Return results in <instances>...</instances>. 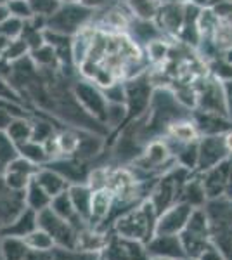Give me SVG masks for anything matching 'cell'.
I'll return each mask as SVG.
<instances>
[{"instance_id":"6da1fadb","label":"cell","mask_w":232,"mask_h":260,"mask_svg":"<svg viewBox=\"0 0 232 260\" xmlns=\"http://www.w3.org/2000/svg\"><path fill=\"white\" fill-rule=\"evenodd\" d=\"M156 219H158V213H156L153 203L146 198L141 203L120 213L109 231L116 233L118 236L126 238V240H134L146 245L156 234Z\"/></svg>"},{"instance_id":"7a4b0ae2","label":"cell","mask_w":232,"mask_h":260,"mask_svg":"<svg viewBox=\"0 0 232 260\" xmlns=\"http://www.w3.org/2000/svg\"><path fill=\"white\" fill-rule=\"evenodd\" d=\"M179 236L187 257L200 258L205 251L212 248L213 246L212 224H210V217L205 207L194 208L187 224L180 231Z\"/></svg>"},{"instance_id":"3957f363","label":"cell","mask_w":232,"mask_h":260,"mask_svg":"<svg viewBox=\"0 0 232 260\" xmlns=\"http://www.w3.org/2000/svg\"><path fill=\"white\" fill-rule=\"evenodd\" d=\"M205 208L212 224L213 246L225 260H232V200H212Z\"/></svg>"},{"instance_id":"277c9868","label":"cell","mask_w":232,"mask_h":260,"mask_svg":"<svg viewBox=\"0 0 232 260\" xmlns=\"http://www.w3.org/2000/svg\"><path fill=\"white\" fill-rule=\"evenodd\" d=\"M94 9L82 6L80 2L77 4H61L52 14L45 19V28L62 35L75 37L78 31L88 24V21L94 18Z\"/></svg>"},{"instance_id":"5b68a950","label":"cell","mask_w":232,"mask_h":260,"mask_svg":"<svg viewBox=\"0 0 232 260\" xmlns=\"http://www.w3.org/2000/svg\"><path fill=\"white\" fill-rule=\"evenodd\" d=\"M151 98H153V87H151V82L146 75H137V77L130 78L128 82H125L126 118H125V123L121 125V128H123L125 125L132 123L134 120L146 115L147 110H149ZM120 130H118V132H120Z\"/></svg>"},{"instance_id":"8992f818","label":"cell","mask_w":232,"mask_h":260,"mask_svg":"<svg viewBox=\"0 0 232 260\" xmlns=\"http://www.w3.org/2000/svg\"><path fill=\"white\" fill-rule=\"evenodd\" d=\"M73 94L77 98L78 104L85 110V113L92 116L94 120L106 125L108 120V99L104 95V90L92 80H77L73 83ZM108 127V125H106Z\"/></svg>"},{"instance_id":"52a82bcc","label":"cell","mask_w":232,"mask_h":260,"mask_svg":"<svg viewBox=\"0 0 232 260\" xmlns=\"http://www.w3.org/2000/svg\"><path fill=\"white\" fill-rule=\"evenodd\" d=\"M39 228L52 236L56 248H77L78 241V228L70 224L62 217H59L52 208H45V210L39 212Z\"/></svg>"},{"instance_id":"ba28073f","label":"cell","mask_w":232,"mask_h":260,"mask_svg":"<svg viewBox=\"0 0 232 260\" xmlns=\"http://www.w3.org/2000/svg\"><path fill=\"white\" fill-rule=\"evenodd\" d=\"M232 154L227 149L225 137L220 136H201L197 141V163L194 174H203V172L213 169L215 165L225 161Z\"/></svg>"},{"instance_id":"9c48e42d","label":"cell","mask_w":232,"mask_h":260,"mask_svg":"<svg viewBox=\"0 0 232 260\" xmlns=\"http://www.w3.org/2000/svg\"><path fill=\"white\" fill-rule=\"evenodd\" d=\"M103 260H151L144 243L126 240L109 231L108 241L101 251Z\"/></svg>"},{"instance_id":"30bf717a","label":"cell","mask_w":232,"mask_h":260,"mask_svg":"<svg viewBox=\"0 0 232 260\" xmlns=\"http://www.w3.org/2000/svg\"><path fill=\"white\" fill-rule=\"evenodd\" d=\"M196 110L229 116V113H227L225 94H223V85L218 78L213 77V75L205 78L203 83L196 89Z\"/></svg>"},{"instance_id":"8fae6325","label":"cell","mask_w":232,"mask_h":260,"mask_svg":"<svg viewBox=\"0 0 232 260\" xmlns=\"http://www.w3.org/2000/svg\"><path fill=\"white\" fill-rule=\"evenodd\" d=\"M194 210L185 201H179V203L172 205L161 212L156 219V234H180V231L185 228L189 217Z\"/></svg>"},{"instance_id":"7c38bea8","label":"cell","mask_w":232,"mask_h":260,"mask_svg":"<svg viewBox=\"0 0 232 260\" xmlns=\"http://www.w3.org/2000/svg\"><path fill=\"white\" fill-rule=\"evenodd\" d=\"M39 169H40L39 165L28 161L26 158H23V156H18L6 165V170H4V174H2L4 182H6V186L12 191L24 192L29 180L35 177Z\"/></svg>"},{"instance_id":"4fadbf2b","label":"cell","mask_w":232,"mask_h":260,"mask_svg":"<svg viewBox=\"0 0 232 260\" xmlns=\"http://www.w3.org/2000/svg\"><path fill=\"white\" fill-rule=\"evenodd\" d=\"M200 175L201 180H203V187L208 201L225 198L230 179V158H227L225 161L218 163L213 169L206 170Z\"/></svg>"},{"instance_id":"5bb4252c","label":"cell","mask_w":232,"mask_h":260,"mask_svg":"<svg viewBox=\"0 0 232 260\" xmlns=\"http://www.w3.org/2000/svg\"><path fill=\"white\" fill-rule=\"evenodd\" d=\"M146 248L151 258L159 257L170 260H182L184 257H187L179 234H154L146 243Z\"/></svg>"},{"instance_id":"9a60e30c","label":"cell","mask_w":232,"mask_h":260,"mask_svg":"<svg viewBox=\"0 0 232 260\" xmlns=\"http://www.w3.org/2000/svg\"><path fill=\"white\" fill-rule=\"evenodd\" d=\"M191 120L197 128V134L201 136H220L232 130V120L229 116L218 115V113H208L201 110H194L191 113Z\"/></svg>"},{"instance_id":"2e32d148","label":"cell","mask_w":232,"mask_h":260,"mask_svg":"<svg viewBox=\"0 0 232 260\" xmlns=\"http://www.w3.org/2000/svg\"><path fill=\"white\" fill-rule=\"evenodd\" d=\"M184 18H185V2H170V4H161L154 21L161 28L163 33L177 37L184 26Z\"/></svg>"},{"instance_id":"e0dca14e","label":"cell","mask_w":232,"mask_h":260,"mask_svg":"<svg viewBox=\"0 0 232 260\" xmlns=\"http://www.w3.org/2000/svg\"><path fill=\"white\" fill-rule=\"evenodd\" d=\"M24 192L12 191L6 186L4 177L0 175V224L7 225L24 210Z\"/></svg>"},{"instance_id":"ac0fdd59","label":"cell","mask_w":232,"mask_h":260,"mask_svg":"<svg viewBox=\"0 0 232 260\" xmlns=\"http://www.w3.org/2000/svg\"><path fill=\"white\" fill-rule=\"evenodd\" d=\"M39 228V213L31 208L24 207V210L16 217L14 220H11L7 225L2 228V236H18V238H26L29 233H33Z\"/></svg>"},{"instance_id":"d6986e66","label":"cell","mask_w":232,"mask_h":260,"mask_svg":"<svg viewBox=\"0 0 232 260\" xmlns=\"http://www.w3.org/2000/svg\"><path fill=\"white\" fill-rule=\"evenodd\" d=\"M35 180L40 184L42 187H44L45 191H47V194L50 196V198H54V196L68 191L70 186H71L68 180L62 177L57 170L50 169V167H47V165L40 167L39 172L35 174Z\"/></svg>"},{"instance_id":"ffe728a7","label":"cell","mask_w":232,"mask_h":260,"mask_svg":"<svg viewBox=\"0 0 232 260\" xmlns=\"http://www.w3.org/2000/svg\"><path fill=\"white\" fill-rule=\"evenodd\" d=\"M130 31H132V39L141 42V44H153L156 40H161L164 33L161 31V28L156 24V21H146V19H137L132 16L128 26Z\"/></svg>"},{"instance_id":"44dd1931","label":"cell","mask_w":232,"mask_h":260,"mask_svg":"<svg viewBox=\"0 0 232 260\" xmlns=\"http://www.w3.org/2000/svg\"><path fill=\"white\" fill-rule=\"evenodd\" d=\"M70 198L73 201V207L75 210L80 217H82V220L88 224V220H90V205H92V189L88 184H73V186H70Z\"/></svg>"},{"instance_id":"7402d4cb","label":"cell","mask_w":232,"mask_h":260,"mask_svg":"<svg viewBox=\"0 0 232 260\" xmlns=\"http://www.w3.org/2000/svg\"><path fill=\"white\" fill-rule=\"evenodd\" d=\"M50 208H52L59 217H62V219L68 220L70 224H73L75 228L82 229L83 225H87L85 222L82 220V217L77 213V210H75L73 201L70 198V191H64V192H61V194L54 196L52 203H50Z\"/></svg>"},{"instance_id":"603a6c76","label":"cell","mask_w":232,"mask_h":260,"mask_svg":"<svg viewBox=\"0 0 232 260\" xmlns=\"http://www.w3.org/2000/svg\"><path fill=\"white\" fill-rule=\"evenodd\" d=\"M29 251L24 238L0 236V258L2 260H24Z\"/></svg>"},{"instance_id":"cb8c5ba5","label":"cell","mask_w":232,"mask_h":260,"mask_svg":"<svg viewBox=\"0 0 232 260\" xmlns=\"http://www.w3.org/2000/svg\"><path fill=\"white\" fill-rule=\"evenodd\" d=\"M24 203H26L28 208H31V210H35L39 213L50 207L52 198H50L47 194V191H45L44 187L35 180V177H33L26 186V189H24Z\"/></svg>"},{"instance_id":"d4e9b609","label":"cell","mask_w":232,"mask_h":260,"mask_svg":"<svg viewBox=\"0 0 232 260\" xmlns=\"http://www.w3.org/2000/svg\"><path fill=\"white\" fill-rule=\"evenodd\" d=\"M7 136L11 137L16 146L23 144L31 139L33 134V118L31 116H14L6 128Z\"/></svg>"},{"instance_id":"484cf974","label":"cell","mask_w":232,"mask_h":260,"mask_svg":"<svg viewBox=\"0 0 232 260\" xmlns=\"http://www.w3.org/2000/svg\"><path fill=\"white\" fill-rule=\"evenodd\" d=\"M29 57L39 70H61V62H59L56 50L47 42L42 44L40 47L29 50Z\"/></svg>"},{"instance_id":"4316f807","label":"cell","mask_w":232,"mask_h":260,"mask_svg":"<svg viewBox=\"0 0 232 260\" xmlns=\"http://www.w3.org/2000/svg\"><path fill=\"white\" fill-rule=\"evenodd\" d=\"M18 153H19V156L26 158L28 161L35 163V165H39V167L47 165V163L50 161V154H49L47 148H45L42 142H37V141H31V139L23 142V144H19Z\"/></svg>"},{"instance_id":"83f0119b","label":"cell","mask_w":232,"mask_h":260,"mask_svg":"<svg viewBox=\"0 0 232 260\" xmlns=\"http://www.w3.org/2000/svg\"><path fill=\"white\" fill-rule=\"evenodd\" d=\"M126 7L134 18L154 21L159 7H161V2L159 0H126Z\"/></svg>"},{"instance_id":"f1b7e54d","label":"cell","mask_w":232,"mask_h":260,"mask_svg":"<svg viewBox=\"0 0 232 260\" xmlns=\"http://www.w3.org/2000/svg\"><path fill=\"white\" fill-rule=\"evenodd\" d=\"M26 245L29 246V250H37V251H52L56 248V243H54L52 236L44 231L42 228H37L33 233H29L26 238Z\"/></svg>"},{"instance_id":"f546056e","label":"cell","mask_w":232,"mask_h":260,"mask_svg":"<svg viewBox=\"0 0 232 260\" xmlns=\"http://www.w3.org/2000/svg\"><path fill=\"white\" fill-rule=\"evenodd\" d=\"M28 54H29L28 44L24 42L23 37H19V39H12L7 42V47L4 50L2 57L11 62H14V61H19V59H23V57H26Z\"/></svg>"},{"instance_id":"4dcf8cb0","label":"cell","mask_w":232,"mask_h":260,"mask_svg":"<svg viewBox=\"0 0 232 260\" xmlns=\"http://www.w3.org/2000/svg\"><path fill=\"white\" fill-rule=\"evenodd\" d=\"M99 253H90L78 248H54L50 260H97Z\"/></svg>"},{"instance_id":"1f68e13d","label":"cell","mask_w":232,"mask_h":260,"mask_svg":"<svg viewBox=\"0 0 232 260\" xmlns=\"http://www.w3.org/2000/svg\"><path fill=\"white\" fill-rule=\"evenodd\" d=\"M18 156H19L18 146L12 142V139L7 136L6 130H0V163L6 167L7 163H11Z\"/></svg>"},{"instance_id":"d6a6232c","label":"cell","mask_w":232,"mask_h":260,"mask_svg":"<svg viewBox=\"0 0 232 260\" xmlns=\"http://www.w3.org/2000/svg\"><path fill=\"white\" fill-rule=\"evenodd\" d=\"M23 30H24V21L19 19V18H7L0 24V35L6 37L7 40H12V39H19L23 35Z\"/></svg>"},{"instance_id":"836d02e7","label":"cell","mask_w":232,"mask_h":260,"mask_svg":"<svg viewBox=\"0 0 232 260\" xmlns=\"http://www.w3.org/2000/svg\"><path fill=\"white\" fill-rule=\"evenodd\" d=\"M7 6H9L11 16H14V18L28 21L35 16L29 0H7Z\"/></svg>"},{"instance_id":"e575fe53","label":"cell","mask_w":232,"mask_h":260,"mask_svg":"<svg viewBox=\"0 0 232 260\" xmlns=\"http://www.w3.org/2000/svg\"><path fill=\"white\" fill-rule=\"evenodd\" d=\"M0 98L14 101V103H21V104H24V106H26L24 99L21 98V94L14 89V85L11 83L9 78H6L4 75H0Z\"/></svg>"},{"instance_id":"d590c367","label":"cell","mask_w":232,"mask_h":260,"mask_svg":"<svg viewBox=\"0 0 232 260\" xmlns=\"http://www.w3.org/2000/svg\"><path fill=\"white\" fill-rule=\"evenodd\" d=\"M29 4H31L33 12H35L37 16H44V18H49V16L61 6L57 0H29Z\"/></svg>"},{"instance_id":"8d00e7d4","label":"cell","mask_w":232,"mask_h":260,"mask_svg":"<svg viewBox=\"0 0 232 260\" xmlns=\"http://www.w3.org/2000/svg\"><path fill=\"white\" fill-rule=\"evenodd\" d=\"M222 85H223V94H225L227 113H229V118L232 120V78L230 80L222 82Z\"/></svg>"},{"instance_id":"74e56055","label":"cell","mask_w":232,"mask_h":260,"mask_svg":"<svg viewBox=\"0 0 232 260\" xmlns=\"http://www.w3.org/2000/svg\"><path fill=\"white\" fill-rule=\"evenodd\" d=\"M52 258V251H37L29 250L24 260H50Z\"/></svg>"},{"instance_id":"f35d334b","label":"cell","mask_w":232,"mask_h":260,"mask_svg":"<svg viewBox=\"0 0 232 260\" xmlns=\"http://www.w3.org/2000/svg\"><path fill=\"white\" fill-rule=\"evenodd\" d=\"M200 260H225V257H223V255L215 248V246H212L208 251H205V253L201 255Z\"/></svg>"},{"instance_id":"ab89813d","label":"cell","mask_w":232,"mask_h":260,"mask_svg":"<svg viewBox=\"0 0 232 260\" xmlns=\"http://www.w3.org/2000/svg\"><path fill=\"white\" fill-rule=\"evenodd\" d=\"M80 4H82V6H85V7H88V9L97 11V9H101L103 6H106L108 0H80Z\"/></svg>"},{"instance_id":"60d3db41","label":"cell","mask_w":232,"mask_h":260,"mask_svg":"<svg viewBox=\"0 0 232 260\" xmlns=\"http://www.w3.org/2000/svg\"><path fill=\"white\" fill-rule=\"evenodd\" d=\"M12 118H14L12 115H9V113L4 111V110H0V130H6Z\"/></svg>"},{"instance_id":"b9f144b4","label":"cell","mask_w":232,"mask_h":260,"mask_svg":"<svg viewBox=\"0 0 232 260\" xmlns=\"http://www.w3.org/2000/svg\"><path fill=\"white\" fill-rule=\"evenodd\" d=\"M7 18H11L9 6H7V2H0V24H2Z\"/></svg>"},{"instance_id":"7bdbcfd3","label":"cell","mask_w":232,"mask_h":260,"mask_svg":"<svg viewBox=\"0 0 232 260\" xmlns=\"http://www.w3.org/2000/svg\"><path fill=\"white\" fill-rule=\"evenodd\" d=\"M187 2L192 4V6L201 7V9H206V7H212L213 0H187Z\"/></svg>"},{"instance_id":"ee69618b","label":"cell","mask_w":232,"mask_h":260,"mask_svg":"<svg viewBox=\"0 0 232 260\" xmlns=\"http://www.w3.org/2000/svg\"><path fill=\"white\" fill-rule=\"evenodd\" d=\"M223 137H225L227 149H229V153L232 154V130H229V132H227V134H223Z\"/></svg>"},{"instance_id":"f6af8a7d","label":"cell","mask_w":232,"mask_h":260,"mask_svg":"<svg viewBox=\"0 0 232 260\" xmlns=\"http://www.w3.org/2000/svg\"><path fill=\"white\" fill-rule=\"evenodd\" d=\"M59 4H77L80 0H57Z\"/></svg>"},{"instance_id":"bcb514c9","label":"cell","mask_w":232,"mask_h":260,"mask_svg":"<svg viewBox=\"0 0 232 260\" xmlns=\"http://www.w3.org/2000/svg\"><path fill=\"white\" fill-rule=\"evenodd\" d=\"M161 4H170V2H187V0H159Z\"/></svg>"},{"instance_id":"7dc6e473","label":"cell","mask_w":232,"mask_h":260,"mask_svg":"<svg viewBox=\"0 0 232 260\" xmlns=\"http://www.w3.org/2000/svg\"><path fill=\"white\" fill-rule=\"evenodd\" d=\"M4 170H6V167H4V165H2V163H0V175H2V174H4Z\"/></svg>"},{"instance_id":"c3c4849f","label":"cell","mask_w":232,"mask_h":260,"mask_svg":"<svg viewBox=\"0 0 232 260\" xmlns=\"http://www.w3.org/2000/svg\"><path fill=\"white\" fill-rule=\"evenodd\" d=\"M182 260H200V258H194V257H184Z\"/></svg>"},{"instance_id":"681fc988","label":"cell","mask_w":232,"mask_h":260,"mask_svg":"<svg viewBox=\"0 0 232 260\" xmlns=\"http://www.w3.org/2000/svg\"><path fill=\"white\" fill-rule=\"evenodd\" d=\"M151 260H170V258H159V257H153Z\"/></svg>"},{"instance_id":"f907efd6","label":"cell","mask_w":232,"mask_h":260,"mask_svg":"<svg viewBox=\"0 0 232 260\" xmlns=\"http://www.w3.org/2000/svg\"><path fill=\"white\" fill-rule=\"evenodd\" d=\"M0 236H2V224H0Z\"/></svg>"},{"instance_id":"816d5d0a","label":"cell","mask_w":232,"mask_h":260,"mask_svg":"<svg viewBox=\"0 0 232 260\" xmlns=\"http://www.w3.org/2000/svg\"><path fill=\"white\" fill-rule=\"evenodd\" d=\"M97 260H103V257H101V253H99V258H97Z\"/></svg>"}]
</instances>
